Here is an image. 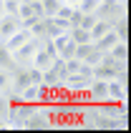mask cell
I'll return each mask as SVG.
<instances>
[{"instance_id": "4", "label": "cell", "mask_w": 131, "mask_h": 133, "mask_svg": "<svg viewBox=\"0 0 131 133\" xmlns=\"http://www.w3.org/2000/svg\"><path fill=\"white\" fill-rule=\"evenodd\" d=\"M18 28H23L20 18H18V15H5V13H3V15H0V43H5Z\"/></svg>"}, {"instance_id": "18", "label": "cell", "mask_w": 131, "mask_h": 133, "mask_svg": "<svg viewBox=\"0 0 131 133\" xmlns=\"http://www.w3.org/2000/svg\"><path fill=\"white\" fill-rule=\"evenodd\" d=\"M103 53H106V50H98V48L93 45V50H91L86 58H83V63H86V65H91V68L98 65V63H101V58H103Z\"/></svg>"}, {"instance_id": "3", "label": "cell", "mask_w": 131, "mask_h": 133, "mask_svg": "<svg viewBox=\"0 0 131 133\" xmlns=\"http://www.w3.org/2000/svg\"><path fill=\"white\" fill-rule=\"evenodd\" d=\"M106 85H109V98L111 101H118V103L129 101V83L118 81V78H111V81H106Z\"/></svg>"}, {"instance_id": "16", "label": "cell", "mask_w": 131, "mask_h": 133, "mask_svg": "<svg viewBox=\"0 0 131 133\" xmlns=\"http://www.w3.org/2000/svg\"><path fill=\"white\" fill-rule=\"evenodd\" d=\"M40 8H43V18H53L61 8V0H40Z\"/></svg>"}, {"instance_id": "24", "label": "cell", "mask_w": 131, "mask_h": 133, "mask_svg": "<svg viewBox=\"0 0 131 133\" xmlns=\"http://www.w3.org/2000/svg\"><path fill=\"white\" fill-rule=\"evenodd\" d=\"M61 3H66V5H71V8H76V5H78V0H61Z\"/></svg>"}, {"instance_id": "22", "label": "cell", "mask_w": 131, "mask_h": 133, "mask_svg": "<svg viewBox=\"0 0 131 133\" xmlns=\"http://www.w3.org/2000/svg\"><path fill=\"white\" fill-rule=\"evenodd\" d=\"M18 8H20V0H3V13L5 15H18Z\"/></svg>"}, {"instance_id": "23", "label": "cell", "mask_w": 131, "mask_h": 133, "mask_svg": "<svg viewBox=\"0 0 131 133\" xmlns=\"http://www.w3.org/2000/svg\"><path fill=\"white\" fill-rule=\"evenodd\" d=\"M8 113H10V103H8V98L0 93V121H5Z\"/></svg>"}, {"instance_id": "1", "label": "cell", "mask_w": 131, "mask_h": 133, "mask_svg": "<svg viewBox=\"0 0 131 133\" xmlns=\"http://www.w3.org/2000/svg\"><path fill=\"white\" fill-rule=\"evenodd\" d=\"M40 43H43L40 38H33V35H30L28 40L20 45V48L10 50V55H13V63H15L18 68H28V65H30V60H33V55H35V50L40 48Z\"/></svg>"}, {"instance_id": "13", "label": "cell", "mask_w": 131, "mask_h": 133, "mask_svg": "<svg viewBox=\"0 0 131 133\" xmlns=\"http://www.w3.org/2000/svg\"><path fill=\"white\" fill-rule=\"evenodd\" d=\"M28 83H30L28 68H15V70H13V88H15V90H23Z\"/></svg>"}, {"instance_id": "21", "label": "cell", "mask_w": 131, "mask_h": 133, "mask_svg": "<svg viewBox=\"0 0 131 133\" xmlns=\"http://www.w3.org/2000/svg\"><path fill=\"white\" fill-rule=\"evenodd\" d=\"M98 3H101V0H78V10L81 13H96V8H98Z\"/></svg>"}, {"instance_id": "26", "label": "cell", "mask_w": 131, "mask_h": 133, "mask_svg": "<svg viewBox=\"0 0 131 133\" xmlns=\"http://www.w3.org/2000/svg\"><path fill=\"white\" fill-rule=\"evenodd\" d=\"M0 15H3V0H0Z\"/></svg>"}, {"instance_id": "20", "label": "cell", "mask_w": 131, "mask_h": 133, "mask_svg": "<svg viewBox=\"0 0 131 133\" xmlns=\"http://www.w3.org/2000/svg\"><path fill=\"white\" fill-rule=\"evenodd\" d=\"M98 20L96 18V13H81V20H78V28H83V30H91V25Z\"/></svg>"}, {"instance_id": "17", "label": "cell", "mask_w": 131, "mask_h": 133, "mask_svg": "<svg viewBox=\"0 0 131 133\" xmlns=\"http://www.w3.org/2000/svg\"><path fill=\"white\" fill-rule=\"evenodd\" d=\"M10 88H13V70H3L0 68V93L5 96Z\"/></svg>"}, {"instance_id": "9", "label": "cell", "mask_w": 131, "mask_h": 133, "mask_svg": "<svg viewBox=\"0 0 131 133\" xmlns=\"http://www.w3.org/2000/svg\"><path fill=\"white\" fill-rule=\"evenodd\" d=\"M23 103H40V83H28L20 90Z\"/></svg>"}, {"instance_id": "5", "label": "cell", "mask_w": 131, "mask_h": 133, "mask_svg": "<svg viewBox=\"0 0 131 133\" xmlns=\"http://www.w3.org/2000/svg\"><path fill=\"white\" fill-rule=\"evenodd\" d=\"M88 98H91V103H93V105L109 101V85H106V81L93 78V81L88 83Z\"/></svg>"}, {"instance_id": "6", "label": "cell", "mask_w": 131, "mask_h": 133, "mask_svg": "<svg viewBox=\"0 0 131 133\" xmlns=\"http://www.w3.org/2000/svg\"><path fill=\"white\" fill-rule=\"evenodd\" d=\"M91 81H93L91 75H83V73L76 70V73H66L61 83H63L68 90H83V88H88V83H91Z\"/></svg>"}, {"instance_id": "19", "label": "cell", "mask_w": 131, "mask_h": 133, "mask_svg": "<svg viewBox=\"0 0 131 133\" xmlns=\"http://www.w3.org/2000/svg\"><path fill=\"white\" fill-rule=\"evenodd\" d=\"M73 55H76V43H73L71 38H68V40H66V45H63V48L58 50V58L68 60V58H73Z\"/></svg>"}, {"instance_id": "15", "label": "cell", "mask_w": 131, "mask_h": 133, "mask_svg": "<svg viewBox=\"0 0 131 133\" xmlns=\"http://www.w3.org/2000/svg\"><path fill=\"white\" fill-rule=\"evenodd\" d=\"M109 55H111V58H116V60H129V43L118 40V43L109 50Z\"/></svg>"}, {"instance_id": "14", "label": "cell", "mask_w": 131, "mask_h": 133, "mask_svg": "<svg viewBox=\"0 0 131 133\" xmlns=\"http://www.w3.org/2000/svg\"><path fill=\"white\" fill-rule=\"evenodd\" d=\"M0 68L3 70H15V63H13V55H10V50L5 48V43H0Z\"/></svg>"}, {"instance_id": "25", "label": "cell", "mask_w": 131, "mask_h": 133, "mask_svg": "<svg viewBox=\"0 0 131 133\" xmlns=\"http://www.w3.org/2000/svg\"><path fill=\"white\" fill-rule=\"evenodd\" d=\"M0 131H5V121H0Z\"/></svg>"}, {"instance_id": "2", "label": "cell", "mask_w": 131, "mask_h": 133, "mask_svg": "<svg viewBox=\"0 0 131 133\" xmlns=\"http://www.w3.org/2000/svg\"><path fill=\"white\" fill-rule=\"evenodd\" d=\"M96 111L101 113V116H109V118H121V116L129 113V105L109 98V101H103V103H96Z\"/></svg>"}, {"instance_id": "11", "label": "cell", "mask_w": 131, "mask_h": 133, "mask_svg": "<svg viewBox=\"0 0 131 133\" xmlns=\"http://www.w3.org/2000/svg\"><path fill=\"white\" fill-rule=\"evenodd\" d=\"M111 28H114V23L101 20V18H98V20H96L93 25H91V30H88V35H91V43H96V40H98V38H101L103 33H106V30H111Z\"/></svg>"}, {"instance_id": "8", "label": "cell", "mask_w": 131, "mask_h": 133, "mask_svg": "<svg viewBox=\"0 0 131 133\" xmlns=\"http://www.w3.org/2000/svg\"><path fill=\"white\" fill-rule=\"evenodd\" d=\"M28 38H30V30H28V28H18L13 35L5 40V48H8V50H15V48H20Z\"/></svg>"}, {"instance_id": "10", "label": "cell", "mask_w": 131, "mask_h": 133, "mask_svg": "<svg viewBox=\"0 0 131 133\" xmlns=\"http://www.w3.org/2000/svg\"><path fill=\"white\" fill-rule=\"evenodd\" d=\"M116 43H118V35L114 33V28H111V30H106V33H103V35L98 38V40H96L93 45L98 48V50H106V53H109V50H111V48H114Z\"/></svg>"}, {"instance_id": "7", "label": "cell", "mask_w": 131, "mask_h": 133, "mask_svg": "<svg viewBox=\"0 0 131 133\" xmlns=\"http://www.w3.org/2000/svg\"><path fill=\"white\" fill-rule=\"evenodd\" d=\"M51 63H53V55L45 50L43 43H40V48L35 50V55H33V60H30V65L38 68V70H45V68H51Z\"/></svg>"}, {"instance_id": "12", "label": "cell", "mask_w": 131, "mask_h": 133, "mask_svg": "<svg viewBox=\"0 0 131 133\" xmlns=\"http://www.w3.org/2000/svg\"><path fill=\"white\" fill-rule=\"evenodd\" d=\"M114 33L118 35V40L129 43V15H121L118 20H114Z\"/></svg>"}]
</instances>
